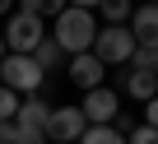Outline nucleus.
Wrapping results in <instances>:
<instances>
[{
    "label": "nucleus",
    "instance_id": "obj_1",
    "mask_svg": "<svg viewBox=\"0 0 158 144\" xmlns=\"http://www.w3.org/2000/svg\"><path fill=\"white\" fill-rule=\"evenodd\" d=\"M93 37H98V19L93 10H79V5H65L56 19H51V42L65 51V56H79V51H93Z\"/></svg>",
    "mask_w": 158,
    "mask_h": 144
},
{
    "label": "nucleus",
    "instance_id": "obj_2",
    "mask_svg": "<svg viewBox=\"0 0 158 144\" xmlns=\"http://www.w3.org/2000/svg\"><path fill=\"white\" fill-rule=\"evenodd\" d=\"M0 84L14 88L19 98H28V93H42L47 70L33 60V51H5V60H0Z\"/></svg>",
    "mask_w": 158,
    "mask_h": 144
},
{
    "label": "nucleus",
    "instance_id": "obj_3",
    "mask_svg": "<svg viewBox=\"0 0 158 144\" xmlns=\"http://www.w3.org/2000/svg\"><path fill=\"white\" fill-rule=\"evenodd\" d=\"M5 51H33L42 37H47V19L28 14V10H10L5 14Z\"/></svg>",
    "mask_w": 158,
    "mask_h": 144
},
{
    "label": "nucleus",
    "instance_id": "obj_4",
    "mask_svg": "<svg viewBox=\"0 0 158 144\" xmlns=\"http://www.w3.org/2000/svg\"><path fill=\"white\" fill-rule=\"evenodd\" d=\"M130 51H135V37H130L126 23H102V28H98V37H93V56H98L102 65H126Z\"/></svg>",
    "mask_w": 158,
    "mask_h": 144
},
{
    "label": "nucleus",
    "instance_id": "obj_5",
    "mask_svg": "<svg viewBox=\"0 0 158 144\" xmlns=\"http://www.w3.org/2000/svg\"><path fill=\"white\" fill-rule=\"evenodd\" d=\"M65 79L79 88V93H89L98 84H107V65L93 56V51H79V56H65Z\"/></svg>",
    "mask_w": 158,
    "mask_h": 144
},
{
    "label": "nucleus",
    "instance_id": "obj_6",
    "mask_svg": "<svg viewBox=\"0 0 158 144\" xmlns=\"http://www.w3.org/2000/svg\"><path fill=\"white\" fill-rule=\"evenodd\" d=\"M79 112H84V121H89V125H112V116L121 112V93H116V88H107V84H98V88H89V93H84Z\"/></svg>",
    "mask_w": 158,
    "mask_h": 144
},
{
    "label": "nucleus",
    "instance_id": "obj_7",
    "mask_svg": "<svg viewBox=\"0 0 158 144\" xmlns=\"http://www.w3.org/2000/svg\"><path fill=\"white\" fill-rule=\"evenodd\" d=\"M84 125H89L84 112L60 102V107H51V116H47V139H51V144H74L79 135H84Z\"/></svg>",
    "mask_w": 158,
    "mask_h": 144
},
{
    "label": "nucleus",
    "instance_id": "obj_8",
    "mask_svg": "<svg viewBox=\"0 0 158 144\" xmlns=\"http://www.w3.org/2000/svg\"><path fill=\"white\" fill-rule=\"evenodd\" d=\"M126 28H130L135 47H158V0H144V5H135V10H130V19H126Z\"/></svg>",
    "mask_w": 158,
    "mask_h": 144
},
{
    "label": "nucleus",
    "instance_id": "obj_9",
    "mask_svg": "<svg viewBox=\"0 0 158 144\" xmlns=\"http://www.w3.org/2000/svg\"><path fill=\"white\" fill-rule=\"evenodd\" d=\"M121 93L126 98H135V102H149V98H158V75H149V70H126L121 75Z\"/></svg>",
    "mask_w": 158,
    "mask_h": 144
},
{
    "label": "nucleus",
    "instance_id": "obj_10",
    "mask_svg": "<svg viewBox=\"0 0 158 144\" xmlns=\"http://www.w3.org/2000/svg\"><path fill=\"white\" fill-rule=\"evenodd\" d=\"M47 116H51V102H47L42 93L19 98V112H14V121H19V125H42V130H47Z\"/></svg>",
    "mask_w": 158,
    "mask_h": 144
},
{
    "label": "nucleus",
    "instance_id": "obj_11",
    "mask_svg": "<svg viewBox=\"0 0 158 144\" xmlns=\"http://www.w3.org/2000/svg\"><path fill=\"white\" fill-rule=\"evenodd\" d=\"M33 60H37V65L47 70V75H56V70H60V60H65V51H60V47H56L51 37H42V42L33 47Z\"/></svg>",
    "mask_w": 158,
    "mask_h": 144
},
{
    "label": "nucleus",
    "instance_id": "obj_12",
    "mask_svg": "<svg viewBox=\"0 0 158 144\" xmlns=\"http://www.w3.org/2000/svg\"><path fill=\"white\" fill-rule=\"evenodd\" d=\"M130 10H135V0H98L102 23H126V19H130Z\"/></svg>",
    "mask_w": 158,
    "mask_h": 144
},
{
    "label": "nucleus",
    "instance_id": "obj_13",
    "mask_svg": "<svg viewBox=\"0 0 158 144\" xmlns=\"http://www.w3.org/2000/svg\"><path fill=\"white\" fill-rule=\"evenodd\" d=\"M74 144H126V135H116L112 125H84V135Z\"/></svg>",
    "mask_w": 158,
    "mask_h": 144
},
{
    "label": "nucleus",
    "instance_id": "obj_14",
    "mask_svg": "<svg viewBox=\"0 0 158 144\" xmlns=\"http://www.w3.org/2000/svg\"><path fill=\"white\" fill-rule=\"evenodd\" d=\"M126 65H135V70H149V75H158V47H135Z\"/></svg>",
    "mask_w": 158,
    "mask_h": 144
},
{
    "label": "nucleus",
    "instance_id": "obj_15",
    "mask_svg": "<svg viewBox=\"0 0 158 144\" xmlns=\"http://www.w3.org/2000/svg\"><path fill=\"white\" fill-rule=\"evenodd\" d=\"M19 10H28V14H37V19H56V14L65 10V0H23Z\"/></svg>",
    "mask_w": 158,
    "mask_h": 144
},
{
    "label": "nucleus",
    "instance_id": "obj_16",
    "mask_svg": "<svg viewBox=\"0 0 158 144\" xmlns=\"http://www.w3.org/2000/svg\"><path fill=\"white\" fill-rule=\"evenodd\" d=\"M14 144H51V139H47L42 125H19L14 121Z\"/></svg>",
    "mask_w": 158,
    "mask_h": 144
},
{
    "label": "nucleus",
    "instance_id": "obj_17",
    "mask_svg": "<svg viewBox=\"0 0 158 144\" xmlns=\"http://www.w3.org/2000/svg\"><path fill=\"white\" fill-rule=\"evenodd\" d=\"M14 112H19V93L0 84V121H14Z\"/></svg>",
    "mask_w": 158,
    "mask_h": 144
},
{
    "label": "nucleus",
    "instance_id": "obj_18",
    "mask_svg": "<svg viewBox=\"0 0 158 144\" xmlns=\"http://www.w3.org/2000/svg\"><path fill=\"white\" fill-rule=\"evenodd\" d=\"M126 144H158V130H153V125H144V121H135V130L126 135Z\"/></svg>",
    "mask_w": 158,
    "mask_h": 144
},
{
    "label": "nucleus",
    "instance_id": "obj_19",
    "mask_svg": "<svg viewBox=\"0 0 158 144\" xmlns=\"http://www.w3.org/2000/svg\"><path fill=\"white\" fill-rule=\"evenodd\" d=\"M139 107H144V125L158 130V98H149V102H139Z\"/></svg>",
    "mask_w": 158,
    "mask_h": 144
},
{
    "label": "nucleus",
    "instance_id": "obj_20",
    "mask_svg": "<svg viewBox=\"0 0 158 144\" xmlns=\"http://www.w3.org/2000/svg\"><path fill=\"white\" fill-rule=\"evenodd\" d=\"M0 144H14V121H0Z\"/></svg>",
    "mask_w": 158,
    "mask_h": 144
},
{
    "label": "nucleus",
    "instance_id": "obj_21",
    "mask_svg": "<svg viewBox=\"0 0 158 144\" xmlns=\"http://www.w3.org/2000/svg\"><path fill=\"white\" fill-rule=\"evenodd\" d=\"M65 5H79V10H98V0H65Z\"/></svg>",
    "mask_w": 158,
    "mask_h": 144
},
{
    "label": "nucleus",
    "instance_id": "obj_22",
    "mask_svg": "<svg viewBox=\"0 0 158 144\" xmlns=\"http://www.w3.org/2000/svg\"><path fill=\"white\" fill-rule=\"evenodd\" d=\"M10 10H14V0H0V19H5V14H10Z\"/></svg>",
    "mask_w": 158,
    "mask_h": 144
},
{
    "label": "nucleus",
    "instance_id": "obj_23",
    "mask_svg": "<svg viewBox=\"0 0 158 144\" xmlns=\"http://www.w3.org/2000/svg\"><path fill=\"white\" fill-rule=\"evenodd\" d=\"M0 60H5V37H0Z\"/></svg>",
    "mask_w": 158,
    "mask_h": 144
}]
</instances>
